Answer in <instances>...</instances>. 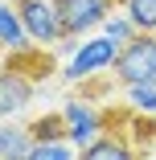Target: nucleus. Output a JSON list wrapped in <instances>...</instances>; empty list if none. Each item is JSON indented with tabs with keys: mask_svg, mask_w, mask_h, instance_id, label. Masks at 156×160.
<instances>
[{
	"mask_svg": "<svg viewBox=\"0 0 156 160\" xmlns=\"http://www.w3.org/2000/svg\"><path fill=\"white\" fill-rule=\"evenodd\" d=\"M45 70H29L25 58H4V70H0V119H17L29 111V103L37 99V78Z\"/></svg>",
	"mask_w": 156,
	"mask_h": 160,
	"instance_id": "1",
	"label": "nucleus"
},
{
	"mask_svg": "<svg viewBox=\"0 0 156 160\" xmlns=\"http://www.w3.org/2000/svg\"><path fill=\"white\" fill-rule=\"evenodd\" d=\"M111 74L119 86H136V82L156 86V33H136L128 45H119Z\"/></svg>",
	"mask_w": 156,
	"mask_h": 160,
	"instance_id": "2",
	"label": "nucleus"
},
{
	"mask_svg": "<svg viewBox=\"0 0 156 160\" xmlns=\"http://www.w3.org/2000/svg\"><path fill=\"white\" fill-rule=\"evenodd\" d=\"M115 53L119 45L103 33H90L78 41V49L66 58V66H62V78L66 82H86V78H99V74H111L115 66Z\"/></svg>",
	"mask_w": 156,
	"mask_h": 160,
	"instance_id": "3",
	"label": "nucleus"
},
{
	"mask_svg": "<svg viewBox=\"0 0 156 160\" xmlns=\"http://www.w3.org/2000/svg\"><path fill=\"white\" fill-rule=\"evenodd\" d=\"M53 12L62 25V41H82L115 12V0H53Z\"/></svg>",
	"mask_w": 156,
	"mask_h": 160,
	"instance_id": "4",
	"label": "nucleus"
},
{
	"mask_svg": "<svg viewBox=\"0 0 156 160\" xmlns=\"http://www.w3.org/2000/svg\"><path fill=\"white\" fill-rule=\"evenodd\" d=\"M13 8H17L33 45H41V49L62 45V25H58V12H53V0H13Z\"/></svg>",
	"mask_w": 156,
	"mask_h": 160,
	"instance_id": "5",
	"label": "nucleus"
},
{
	"mask_svg": "<svg viewBox=\"0 0 156 160\" xmlns=\"http://www.w3.org/2000/svg\"><path fill=\"white\" fill-rule=\"evenodd\" d=\"M62 119H66V140H70L74 148H86L90 140H99L107 127H111V119L90 103V99H82V94L62 107Z\"/></svg>",
	"mask_w": 156,
	"mask_h": 160,
	"instance_id": "6",
	"label": "nucleus"
},
{
	"mask_svg": "<svg viewBox=\"0 0 156 160\" xmlns=\"http://www.w3.org/2000/svg\"><path fill=\"white\" fill-rule=\"evenodd\" d=\"M132 115V111H128ZM78 160H140V148L136 140L128 136V119L107 127L99 140H90L86 148H78Z\"/></svg>",
	"mask_w": 156,
	"mask_h": 160,
	"instance_id": "7",
	"label": "nucleus"
},
{
	"mask_svg": "<svg viewBox=\"0 0 156 160\" xmlns=\"http://www.w3.org/2000/svg\"><path fill=\"white\" fill-rule=\"evenodd\" d=\"M29 45V33H25V25L13 8V0H0V53H25Z\"/></svg>",
	"mask_w": 156,
	"mask_h": 160,
	"instance_id": "8",
	"label": "nucleus"
},
{
	"mask_svg": "<svg viewBox=\"0 0 156 160\" xmlns=\"http://www.w3.org/2000/svg\"><path fill=\"white\" fill-rule=\"evenodd\" d=\"M29 148H33V136L25 123H0V160H25Z\"/></svg>",
	"mask_w": 156,
	"mask_h": 160,
	"instance_id": "9",
	"label": "nucleus"
},
{
	"mask_svg": "<svg viewBox=\"0 0 156 160\" xmlns=\"http://www.w3.org/2000/svg\"><path fill=\"white\" fill-rule=\"evenodd\" d=\"M29 136H33V144H49V140H66V119H62V111H45L37 119H29Z\"/></svg>",
	"mask_w": 156,
	"mask_h": 160,
	"instance_id": "10",
	"label": "nucleus"
},
{
	"mask_svg": "<svg viewBox=\"0 0 156 160\" xmlns=\"http://www.w3.org/2000/svg\"><path fill=\"white\" fill-rule=\"evenodd\" d=\"M115 4L136 25V33H156V0H115Z\"/></svg>",
	"mask_w": 156,
	"mask_h": 160,
	"instance_id": "11",
	"label": "nucleus"
},
{
	"mask_svg": "<svg viewBox=\"0 0 156 160\" xmlns=\"http://www.w3.org/2000/svg\"><path fill=\"white\" fill-rule=\"evenodd\" d=\"M25 160H78V148L70 140H49V144H33Z\"/></svg>",
	"mask_w": 156,
	"mask_h": 160,
	"instance_id": "12",
	"label": "nucleus"
},
{
	"mask_svg": "<svg viewBox=\"0 0 156 160\" xmlns=\"http://www.w3.org/2000/svg\"><path fill=\"white\" fill-rule=\"evenodd\" d=\"M123 90H128V111H136V115H156V86L136 82V86H123Z\"/></svg>",
	"mask_w": 156,
	"mask_h": 160,
	"instance_id": "13",
	"label": "nucleus"
},
{
	"mask_svg": "<svg viewBox=\"0 0 156 160\" xmlns=\"http://www.w3.org/2000/svg\"><path fill=\"white\" fill-rule=\"evenodd\" d=\"M99 33H103V37H111L115 45H128V41L136 37V25L123 17V12H111V17L103 21V29H99Z\"/></svg>",
	"mask_w": 156,
	"mask_h": 160,
	"instance_id": "14",
	"label": "nucleus"
},
{
	"mask_svg": "<svg viewBox=\"0 0 156 160\" xmlns=\"http://www.w3.org/2000/svg\"><path fill=\"white\" fill-rule=\"evenodd\" d=\"M140 160H148V156H140Z\"/></svg>",
	"mask_w": 156,
	"mask_h": 160,
	"instance_id": "15",
	"label": "nucleus"
}]
</instances>
